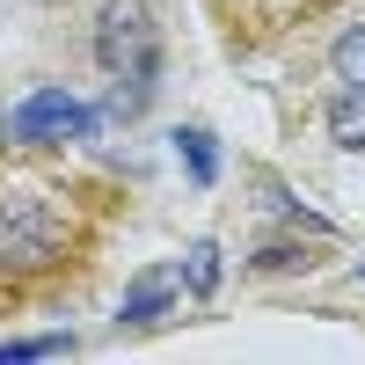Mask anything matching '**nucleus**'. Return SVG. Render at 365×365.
<instances>
[{"label":"nucleus","instance_id":"obj_8","mask_svg":"<svg viewBox=\"0 0 365 365\" xmlns=\"http://www.w3.org/2000/svg\"><path fill=\"white\" fill-rule=\"evenodd\" d=\"M220 249H212V241H197L190 249V292H212V278H220V263H212Z\"/></svg>","mask_w":365,"mask_h":365},{"label":"nucleus","instance_id":"obj_5","mask_svg":"<svg viewBox=\"0 0 365 365\" xmlns=\"http://www.w3.org/2000/svg\"><path fill=\"white\" fill-rule=\"evenodd\" d=\"M161 322H168V278L146 270L132 285V299H125V314H117V329H161Z\"/></svg>","mask_w":365,"mask_h":365},{"label":"nucleus","instance_id":"obj_2","mask_svg":"<svg viewBox=\"0 0 365 365\" xmlns=\"http://www.w3.org/2000/svg\"><path fill=\"white\" fill-rule=\"evenodd\" d=\"M351 8H365V0H205V22L227 58H270Z\"/></svg>","mask_w":365,"mask_h":365},{"label":"nucleus","instance_id":"obj_6","mask_svg":"<svg viewBox=\"0 0 365 365\" xmlns=\"http://www.w3.org/2000/svg\"><path fill=\"white\" fill-rule=\"evenodd\" d=\"M73 351V336H22V344H0V358H58Z\"/></svg>","mask_w":365,"mask_h":365},{"label":"nucleus","instance_id":"obj_3","mask_svg":"<svg viewBox=\"0 0 365 365\" xmlns=\"http://www.w3.org/2000/svg\"><path fill=\"white\" fill-rule=\"evenodd\" d=\"M96 132V110H81L66 88H44V96H29L15 117H8V132L0 139H29V146H66V139H88Z\"/></svg>","mask_w":365,"mask_h":365},{"label":"nucleus","instance_id":"obj_1","mask_svg":"<svg viewBox=\"0 0 365 365\" xmlns=\"http://www.w3.org/2000/svg\"><path fill=\"white\" fill-rule=\"evenodd\" d=\"M125 220L132 190L117 175L66 161L58 146L0 139V322L81 292Z\"/></svg>","mask_w":365,"mask_h":365},{"label":"nucleus","instance_id":"obj_7","mask_svg":"<svg viewBox=\"0 0 365 365\" xmlns=\"http://www.w3.org/2000/svg\"><path fill=\"white\" fill-rule=\"evenodd\" d=\"M182 154H190V175H197V182H212V132L190 125V132H182Z\"/></svg>","mask_w":365,"mask_h":365},{"label":"nucleus","instance_id":"obj_4","mask_svg":"<svg viewBox=\"0 0 365 365\" xmlns=\"http://www.w3.org/2000/svg\"><path fill=\"white\" fill-rule=\"evenodd\" d=\"M329 73H336V103H329V132H336V146H365V29H351V37L336 44V58H329Z\"/></svg>","mask_w":365,"mask_h":365}]
</instances>
